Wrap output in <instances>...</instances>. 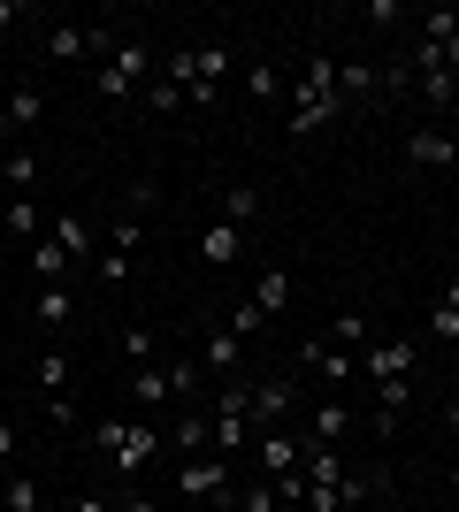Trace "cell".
I'll return each instance as SVG.
<instances>
[{
    "label": "cell",
    "mask_w": 459,
    "mask_h": 512,
    "mask_svg": "<svg viewBox=\"0 0 459 512\" xmlns=\"http://www.w3.org/2000/svg\"><path fill=\"white\" fill-rule=\"evenodd\" d=\"M337 54H306L299 85H291V138H314V130L337 123Z\"/></svg>",
    "instance_id": "1"
},
{
    "label": "cell",
    "mask_w": 459,
    "mask_h": 512,
    "mask_svg": "<svg viewBox=\"0 0 459 512\" xmlns=\"http://www.w3.org/2000/svg\"><path fill=\"white\" fill-rule=\"evenodd\" d=\"M146 85H153V46H146V39H115V54L100 62L92 92L115 107V100H131V92H146Z\"/></svg>",
    "instance_id": "2"
},
{
    "label": "cell",
    "mask_w": 459,
    "mask_h": 512,
    "mask_svg": "<svg viewBox=\"0 0 459 512\" xmlns=\"http://www.w3.org/2000/svg\"><path fill=\"white\" fill-rule=\"evenodd\" d=\"M100 451H108L123 474H146V459L161 451V428L153 421H100Z\"/></svg>",
    "instance_id": "3"
},
{
    "label": "cell",
    "mask_w": 459,
    "mask_h": 512,
    "mask_svg": "<svg viewBox=\"0 0 459 512\" xmlns=\"http://www.w3.org/2000/svg\"><path fill=\"white\" fill-rule=\"evenodd\" d=\"M176 497H192V505L230 497V459H184V467H176Z\"/></svg>",
    "instance_id": "4"
},
{
    "label": "cell",
    "mask_w": 459,
    "mask_h": 512,
    "mask_svg": "<svg viewBox=\"0 0 459 512\" xmlns=\"http://www.w3.org/2000/svg\"><path fill=\"white\" fill-rule=\"evenodd\" d=\"M360 367H368V383H391V375H414V337H375L368 352H360Z\"/></svg>",
    "instance_id": "5"
},
{
    "label": "cell",
    "mask_w": 459,
    "mask_h": 512,
    "mask_svg": "<svg viewBox=\"0 0 459 512\" xmlns=\"http://www.w3.org/2000/svg\"><path fill=\"white\" fill-rule=\"evenodd\" d=\"M299 451H306V444H291L284 428H268V436H253V459H261V482H291V474H299Z\"/></svg>",
    "instance_id": "6"
},
{
    "label": "cell",
    "mask_w": 459,
    "mask_h": 512,
    "mask_svg": "<svg viewBox=\"0 0 459 512\" xmlns=\"http://www.w3.org/2000/svg\"><path fill=\"white\" fill-rule=\"evenodd\" d=\"M406 406H414V375H391V383H375V436H383V444L398 436Z\"/></svg>",
    "instance_id": "7"
},
{
    "label": "cell",
    "mask_w": 459,
    "mask_h": 512,
    "mask_svg": "<svg viewBox=\"0 0 459 512\" xmlns=\"http://www.w3.org/2000/svg\"><path fill=\"white\" fill-rule=\"evenodd\" d=\"M46 237H54V245L69 253V268H100V253H92V222H85V214H54V222H46Z\"/></svg>",
    "instance_id": "8"
},
{
    "label": "cell",
    "mask_w": 459,
    "mask_h": 512,
    "mask_svg": "<svg viewBox=\"0 0 459 512\" xmlns=\"http://www.w3.org/2000/svg\"><path fill=\"white\" fill-rule=\"evenodd\" d=\"M85 54H100L92 23H46V62H85Z\"/></svg>",
    "instance_id": "9"
},
{
    "label": "cell",
    "mask_w": 459,
    "mask_h": 512,
    "mask_svg": "<svg viewBox=\"0 0 459 512\" xmlns=\"http://www.w3.org/2000/svg\"><path fill=\"white\" fill-rule=\"evenodd\" d=\"M199 367L230 383V375L245 367V337H238V329H207V352H199Z\"/></svg>",
    "instance_id": "10"
},
{
    "label": "cell",
    "mask_w": 459,
    "mask_h": 512,
    "mask_svg": "<svg viewBox=\"0 0 459 512\" xmlns=\"http://www.w3.org/2000/svg\"><path fill=\"white\" fill-rule=\"evenodd\" d=\"M406 161H414V169H452L459 146L444 138V130H414V138H406Z\"/></svg>",
    "instance_id": "11"
},
{
    "label": "cell",
    "mask_w": 459,
    "mask_h": 512,
    "mask_svg": "<svg viewBox=\"0 0 459 512\" xmlns=\"http://www.w3.org/2000/svg\"><path fill=\"white\" fill-rule=\"evenodd\" d=\"M306 367H314V375H322V383H352V367H360V360H352L345 344H329V337H314V344H306Z\"/></svg>",
    "instance_id": "12"
},
{
    "label": "cell",
    "mask_w": 459,
    "mask_h": 512,
    "mask_svg": "<svg viewBox=\"0 0 459 512\" xmlns=\"http://www.w3.org/2000/svg\"><path fill=\"white\" fill-rule=\"evenodd\" d=\"M284 413H291V383H253V428H284Z\"/></svg>",
    "instance_id": "13"
},
{
    "label": "cell",
    "mask_w": 459,
    "mask_h": 512,
    "mask_svg": "<svg viewBox=\"0 0 459 512\" xmlns=\"http://www.w3.org/2000/svg\"><path fill=\"white\" fill-rule=\"evenodd\" d=\"M0 230L23 237V245H39V237H46V214L31 207V199H0Z\"/></svg>",
    "instance_id": "14"
},
{
    "label": "cell",
    "mask_w": 459,
    "mask_h": 512,
    "mask_svg": "<svg viewBox=\"0 0 459 512\" xmlns=\"http://www.w3.org/2000/svg\"><path fill=\"white\" fill-rule=\"evenodd\" d=\"M291 299H299V283H291V268H261V283H253V306H261V314H284Z\"/></svg>",
    "instance_id": "15"
},
{
    "label": "cell",
    "mask_w": 459,
    "mask_h": 512,
    "mask_svg": "<svg viewBox=\"0 0 459 512\" xmlns=\"http://www.w3.org/2000/svg\"><path fill=\"white\" fill-rule=\"evenodd\" d=\"M253 436H261V428H253V413H215V451H222V459L253 451Z\"/></svg>",
    "instance_id": "16"
},
{
    "label": "cell",
    "mask_w": 459,
    "mask_h": 512,
    "mask_svg": "<svg viewBox=\"0 0 459 512\" xmlns=\"http://www.w3.org/2000/svg\"><path fill=\"white\" fill-rule=\"evenodd\" d=\"M0 107H8V130H39V123H46V92H39V85H16Z\"/></svg>",
    "instance_id": "17"
},
{
    "label": "cell",
    "mask_w": 459,
    "mask_h": 512,
    "mask_svg": "<svg viewBox=\"0 0 459 512\" xmlns=\"http://www.w3.org/2000/svg\"><path fill=\"white\" fill-rule=\"evenodd\" d=\"M368 329H375V321H368V314H360V306H352V314H337V321H329L322 337H329V344H345L352 360H360V352H368V344H375V337H368Z\"/></svg>",
    "instance_id": "18"
},
{
    "label": "cell",
    "mask_w": 459,
    "mask_h": 512,
    "mask_svg": "<svg viewBox=\"0 0 459 512\" xmlns=\"http://www.w3.org/2000/svg\"><path fill=\"white\" fill-rule=\"evenodd\" d=\"M345 428H352V406H345V398H322V406H314V436H306V444H345Z\"/></svg>",
    "instance_id": "19"
},
{
    "label": "cell",
    "mask_w": 459,
    "mask_h": 512,
    "mask_svg": "<svg viewBox=\"0 0 459 512\" xmlns=\"http://www.w3.org/2000/svg\"><path fill=\"white\" fill-rule=\"evenodd\" d=\"M0 184H8V192H31V184H39V153H16L0 138Z\"/></svg>",
    "instance_id": "20"
},
{
    "label": "cell",
    "mask_w": 459,
    "mask_h": 512,
    "mask_svg": "<svg viewBox=\"0 0 459 512\" xmlns=\"http://www.w3.org/2000/svg\"><path fill=\"white\" fill-rule=\"evenodd\" d=\"M199 260H245V230H230V222H215V230H199Z\"/></svg>",
    "instance_id": "21"
},
{
    "label": "cell",
    "mask_w": 459,
    "mask_h": 512,
    "mask_svg": "<svg viewBox=\"0 0 459 512\" xmlns=\"http://www.w3.org/2000/svg\"><path fill=\"white\" fill-rule=\"evenodd\" d=\"M222 85H230V54H222V46H199V85H192V100H215Z\"/></svg>",
    "instance_id": "22"
},
{
    "label": "cell",
    "mask_w": 459,
    "mask_h": 512,
    "mask_svg": "<svg viewBox=\"0 0 459 512\" xmlns=\"http://www.w3.org/2000/svg\"><path fill=\"white\" fill-rule=\"evenodd\" d=\"M39 321H46V329H69V321H77V299H69V283H39Z\"/></svg>",
    "instance_id": "23"
},
{
    "label": "cell",
    "mask_w": 459,
    "mask_h": 512,
    "mask_svg": "<svg viewBox=\"0 0 459 512\" xmlns=\"http://www.w3.org/2000/svg\"><path fill=\"white\" fill-rule=\"evenodd\" d=\"M414 23H421V31H414L421 46H444V39H459V8H414Z\"/></svg>",
    "instance_id": "24"
},
{
    "label": "cell",
    "mask_w": 459,
    "mask_h": 512,
    "mask_svg": "<svg viewBox=\"0 0 459 512\" xmlns=\"http://www.w3.org/2000/svg\"><path fill=\"white\" fill-rule=\"evenodd\" d=\"M31 268H39V283H69V276H77V268H69V253L54 245V237H39V245H31Z\"/></svg>",
    "instance_id": "25"
},
{
    "label": "cell",
    "mask_w": 459,
    "mask_h": 512,
    "mask_svg": "<svg viewBox=\"0 0 459 512\" xmlns=\"http://www.w3.org/2000/svg\"><path fill=\"white\" fill-rule=\"evenodd\" d=\"M0 505L8 512H46V490L31 482V474H8V482H0Z\"/></svg>",
    "instance_id": "26"
},
{
    "label": "cell",
    "mask_w": 459,
    "mask_h": 512,
    "mask_svg": "<svg viewBox=\"0 0 459 512\" xmlns=\"http://www.w3.org/2000/svg\"><path fill=\"white\" fill-rule=\"evenodd\" d=\"M138 207H146V199H131V207L115 214V245H108V253H123V260H131V253H138V237H146V214H138Z\"/></svg>",
    "instance_id": "27"
},
{
    "label": "cell",
    "mask_w": 459,
    "mask_h": 512,
    "mask_svg": "<svg viewBox=\"0 0 459 512\" xmlns=\"http://www.w3.org/2000/svg\"><path fill=\"white\" fill-rule=\"evenodd\" d=\"M253 214H261V192H253V184H230V192H222V222H230V230H245Z\"/></svg>",
    "instance_id": "28"
},
{
    "label": "cell",
    "mask_w": 459,
    "mask_h": 512,
    "mask_svg": "<svg viewBox=\"0 0 459 512\" xmlns=\"http://www.w3.org/2000/svg\"><path fill=\"white\" fill-rule=\"evenodd\" d=\"M39 390L46 398H69V352H54V344L39 352Z\"/></svg>",
    "instance_id": "29"
},
{
    "label": "cell",
    "mask_w": 459,
    "mask_h": 512,
    "mask_svg": "<svg viewBox=\"0 0 459 512\" xmlns=\"http://www.w3.org/2000/svg\"><path fill=\"white\" fill-rule=\"evenodd\" d=\"M131 398L138 406H161L169 398V367H131Z\"/></svg>",
    "instance_id": "30"
},
{
    "label": "cell",
    "mask_w": 459,
    "mask_h": 512,
    "mask_svg": "<svg viewBox=\"0 0 459 512\" xmlns=\"http://www.w3.org/2000/svg\"><path fill=\"white\" fill-rule=\"evenodd\" d=\"M238 92H245V100H276V92H284V69H276V62H253Z\"/></svg>",
    "instance_id": "31"
},
{
    "label": "cell",
    "mask_w": 459,
    "mask_h": 512,
    "mask_svg": "<svg viewBox=\"0 0 459 512\" xmlns=\"http://www.w3.org/2000/svg\"><path fill=\"white\" fill-rule=\"evenodd\" d=\"M360 92H375V69L368 62H337V100H360Z\"/></svg>",
    "instance_id": "32"
},
{
    "label": "cell",
    "mask_w": 459,
    "mask_h": 512,
    "mask_svg": "<svg viewBox=\"0 0 459 512\" xmlns=\"http://www.w3.org/2000/svg\"><path fill=\"white\" fill-rule=\"evenodd\" d=\"M123 360H131V367H153V329H146V321H123Z\"/></svg>",
    "instance_id": "33"
},
{
    "label": "cell",
    "mask_w": 459,
    "mask_h": 512,
    "mask_svg": "<svg viewBox=\"0 0 459 512\" xmlns=\"http://www.w3.org/2000/svg\"><path fill=\"white\" fill-rule=\"evenodd\" d=\"M146 107H153V115H176V107H184V85H169V77H153V85H146Z\"/></svg>",
    "instance_id": "34"
},
{
    "label": "cell",
    "mask_w": 459,
    "mask_h": 512,
    "mask_svg": "<svg viewBox=\"0 0 459 512\" xmlns=\"http://www.w3.org/2000/svg\"><path fill=\"white\" fill-rule=\"evenodd\" d=\"M199 375H207V367H199V360H169V398H184V390H199Z\"/></svg>",
    "instance_id": "35"
},
{
    "label": "cell",
    "mask_w": 459,
    "mask_h": 512,
    "mask_svg": "<svg viewBox=\"0 0 459 512\" xmlns=\"http://www.w3.org/2000/svg\"><path fill=\"white\" fill-rule=\"evenodd\" d=\"M92 276L108 283V291H123V283H131V260H123V253H100V268H92Z\"/></svg>",
    "instance_id": "36"
},
{
    "label": "cell",
    "mask_w": 459,
    "mask_h": 512,
    "mask_svg": "<svg viewBox=\"0 0 459 512\" xmlns=\"http://www.w3.org/2000/svg\"><path fill=\"white\" fill-rule=\"evenodd\" d=\"M199 444H215V421H176V451H199Z\"/></svg>",
    "instance_id": "37"
},
{
    "label": "cell",
    "mask_w": 459,
    "mask_h": 512,
    "mask_svg": "<svg viewBox=\"0 0 459 512\" xmlns=\"http://www.w3.org/2000/svg\"><path fill=\"white\" fill-rule=\"evenodd\" d=\"M429 337H437V344H459V314H452V306H429Z\"/></svg>",
    "instance_id": "38"
},
{
    "label": "cell",
    "mask_w": 459,
    "mask_h": 512,
    "mask_svg": "<svg viewBox=\"0 0 459 512\" xmlns=\"http://www.w3.org/2000/svg\"><path fill=\"white\" fill-rule=\"evenodd\" d=\"M360 16H368V23H406V16H414V8H406V0H368Z\"/></svg>",
    "instance_id": "39"
},
{
    "label": "cell",
    "mask_w": 459,
    "mask_h": 512,
    "mask_svg": "<svg viewBox=\"0 0 459 512\" xmlns=\"http://www.w3.org/2000/svg\"><path fill=\"white\" fill-rule=\"evenodd\" d=\"M261 321H268V314H261L253 299H245V306H230V321H222V329H238V337H245V329H261Z\"/></svg>",
    "instance_id": "40"
},
{
    "label": "cell",
    "mask_w": 459,
    "mask_h": 512,
    "mask_svg": "<svg viewBox=\"0 0 459 512\" xmlns=\"http://www.w3.org/2000/svg\"><path fill=\"white\" fill-rule=\"evenodd\" d=\"M437 62H444V69L459 77V39H444V46H437Z\"/></svg>",
    "instance_id": "41"
},
{
    "label": "cell",
    "mask_w": 459,
    "mask_h": 512,
    "mask_svg": "<svg viewBox=\"0 0 459 512\" xmlns=\"http://www.w3.org/2000/svg\"><path fill=\"white\" fill-rule=\"evenodd\" d=\"M62 512H108V505H100V497H69Z\"/></svg>",
    "instance_id": "42"
},
{
    "label": "cell",
    "mask_w": 459,
    "mask_h": 512,
    "mask_svg": "<svg viewBox=\"0 0 459 512\" xmlns=\"http://www.w3.org/2000/svg\"><path fill=\"white\" fill-rule=\"evenodd\" d=\"M115 512H169V505H153V497H131V505H115Z\"/></svg>",
    "instance_id": "43"
},
{
    "label": "cell",
    "mask_w": 459,
    "mask_h": 512,
    "mask_svg": "<svg viewBox=\"0 0 459 512\" xmlns=\"http://www.w3.org/2000/svg\"><path fill=\"white\" fill-rule=\"evenodd\" d=\"M0 459H16V428L0 421Z\"/></svg>",
    "instance_id": "44"
},
{
    "label": "cell",
    "mask_w": 459,
    "mask_h": 512,
    "mask_svg": "<svg viewBox=\"0 0 459 512\" xmlns=\"http://www.w3.org/2000/svg\"><path fill=\"white\" fill-rule=\"evenodd\" d=\"M437 306H452V314H459V276H452V283H444V299H437Z\"/></svg>",
    "instance_id": "45"
},
{
    "label": "cell",
    "mask_w": 459,
    "mask_h": 512,
    "mask_svg": "<svg viewBox=\"0 0 459 512\" xmlns=\"http://www.w3.org/2000/svg\"><path fill=\"white\" fill-rule=\"evenodd\" d=\"M444 421H452V436H459V383H452V406H444Z\"/></svg>",
    "instance_id": "46"
},
{
    "label": "cell",
    "mask_w": 459,
    "mask_h": 512,
    "mask_svg": "<svg viewBox=\"0 0 459 512\" xmlns=\"http://www.w3.org/2000/svg\"><path fill=\"white\" fill-rule=\"evenodd\" d=\"M444 352H452V375H459V344H444Z\"/></svg>",
    "instance_id": "47"
},
{
    "label": "cell",
    "mask_w": 459,
    "mask_h": 512,
    "mask_svg": "<svg viewBox=\"0 0 459 512\" xmlns=\"http://www.w3.org/2000/svg\"><path fill=\"white\" fill-rule=\"evenodd\" d=\"M452 490H459V459H452Z\"/></svg>",
    "instance_id": "48"
}]
</instances>
